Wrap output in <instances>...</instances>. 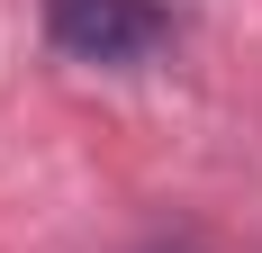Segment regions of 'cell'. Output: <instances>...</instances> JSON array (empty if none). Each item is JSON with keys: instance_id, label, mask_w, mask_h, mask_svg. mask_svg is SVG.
I'll return each mask as SVG.
<instances>
[{"instance_id": "obj_1", "label": "cell", "mask_w": 262, "mask_h": 253, "mask_svg": "<svg viewBox=\"0 0 262 253\" xmlns=\"http://www.w3.org/2000/svg\"><path fill=\"white\" fill-rule=\"evenodd\" d=\"M46 36L73 64H145L172 36L163 0H46Z\"/></svg>"}, {"instance_id": "obj_2", "label": "cell", "mask_w": 262, "mask_h": 253, "mask_svg": "<svg viewBox=\"0 0 262 253\" xmlns=\"http://www.w3.org/2000/svg\"><path fill=\"white\" fill-rule=\"evenodd\" d=\"M145 253H208V244H199V235H154Z\"/></svg>"}]
</instances>
